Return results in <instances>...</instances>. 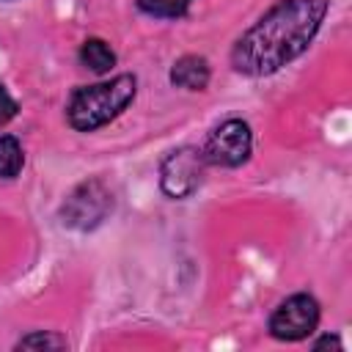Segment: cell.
I'll return each mask as SVG.
<instances>
[{
	"instance_id": "obj_1",
	"label": "cell",
	"mask_w": 352,
	"mask_h": 352,
	"mask_svg": "<svg viewBox=\"0 0 352 352\" xmlns=\"http://www.w3.org/2000/svg\"><path fill=\"white\" fill-rule=\"evenodd\" d=\"M330 0H278L231 44V69L242 77H270L314 44Z\"/></svg>"
},
{
	"instance_id": "obj_2",
	"label": "cell",
	"mask_w": 352,
	"mask_h": 352,
	"mask_svg": "<svg viewBox=\"0 0 352 352\" xmlns=\"http://www.w3.org/2000/svg\"><path fill=\"white\" fill-rule=\"evenodd\" d=\"M138 96V77L124 72L110 80L77 85L66 99V124L74 132H96L116 121Z\"/></svg>"
},
{
	"instance_id": "obj_3",
	"label": "cell",
	"mask_w": 352,
	"mask_h": 352,
	"mask_svg": "<svg viewBox=\"0 0 352 352\" xmlns=\"http://www.w3.org/2000/svg\"><path fill=\"white\" fill-rule=\"evenodd\" d=\"M113 206H116L113 190L99 176H91L66 192V198L58 209V220L69 231L91 234L99 226H104V220L113 214Z\"/></svg>"
},
{
	"instance_id": "obj_4",
	"label": "cell",
	"mask_w": 352,
	"mask_h": 352,
	"mask_svg": "<svg viewBox=\"0 0 352 352\" xmlns=\"http://www.w3.org/2000/svg\"><path fill=\"white\" fill-rule=\"evenodd\" d=\"M319 322H322L319 300L308 292H294L272 308V314L267 319V330L275 341L294 344V341L311 338L316 333Z\"/></svg>"
},
{
	"instance_id": "obj_5",
	"label": "cell",
	"mask_w": 352,
	"mask_h": 352,
	"mask_svg": "<svg viewBox=\"0 0 352 352\" xmlns=\"http://www.w3.org/2000/svg\"><path fill=\"white\" fill-rule=\"evenodd\" d=\"M201 146H176L160 160V190L170 201H187L198 192L206 173Z\"/></svg>"
},
{
	"instance_id": "obj_6",
	"label": "cell",
	"mask_w": 352,
	"mask_h": 352,
	"mask_svg": "<svg viewBox=\"0 0 352 352\" xmlns=\"http://www.w3.org/2000/svg\"><path fill=\"white\" fill-rule=\"evenodd\" d=\"M209 168H239L253 154V129L245 118H226L209 129L201 143Z\"/></svg>"
},
{
	"instance_id": "obj_7",
	"label": "cell",
	"mask_w": 352,
	"mask_h": 352,
	"mask_svg": "<svg viewBox=\"0 0 352 352\" xmlns=\"http://www.w3.org/2000/svg\"><path fill=\"white\" fill-rule=\"evenodd\" d=\"M168 80L173 88H182V91H206V85L212 80V66L204 55L187 52V55L173 60Z\"/></svg>"
},
{
	"instance_id": "obj_8",
	"label": "cell",
	"mask_w": 352,
	"mask_h": 352,
	"mask_svg": "<svg viewBox=\"0 0 352 352\" xmlns=\"http://www.w3.org/2000/svg\"><path fill=\"white\" fill-rule=\"evenodd\" d=\"M77 60H80L82 69H88V72H94V74L102 77V74H107V72L118 63V55H116V50H113L104 38L91 36V38H85V41L80 44Z\"/></svg>"
},
{
	"instance_id": "obj_9",
	"label": "cell",
	"mask_w": 352,
	"mask_h": 352,
	"mask_svg": "<svg viewBox=\"0 0 352 352\" xmlns=\"http://www.w3.org/2000/svg\"><path fill=\"white\" fill-rule=\"evenodd\" d=\"M22 168H25V151L19 138L0 132V179L11 182L22 173Z\"/></svg>"
},
{
	"instance_id": "obj_10",
	"label": "cell",
	"mask_w": 352,
	"mask_h": 352,
	"mask_svg": "<svg viewBox=\"0 0 352 352\" xmlns=\"http://www.w3.org/2000/svg\"><path fill=\"white\" fill-rule=\"evenodd\" d=\"M135 6L151 19H182L187 16L192 0H135Z\"/></svg>"
},
{
	"instance_id": "obj_11",
	"label": "cell",
	"mask_w": 352,
	"mask_h": 352,
	"mask_svg": "<svg viewBox=\"0 0 352 352\" xmlns=\"http://www.w3.org/2000/svg\"><path fill=\"white\" fill-rule=\"evenodd\" d=\"M66 346L69 341L52 330H33L14 344V349H66Z\"/></svg>"
},
{
	"instance_id": "obj_12",
	"label": "cell",
	"mask_w": 352,
	"mask_h": 352,
	"mask_svg": "<svg viewBox=\"0 0 352 352\" xmlns=\"http://www.w3.org/2000/svg\"><path fill=\"white\" fill-rule=\"evenodd\" d=\"M16 113H19V104H16V99L8 94V88L0 82V126H6L8 121H14L16 118Z\"/></svg>"
},
{
	"instance_id": "obj_13",
	"label": "cell",
	"mask_w": 352,
	"mask_h": 352,
	"mask_svg": "<svg viewBox=\"0 0 352 352\" xmlns=\"http://www.w3.org/2000/svg\"><path fill=\"white\" fill-rule=\"evenodd\" d=\"M314 349H324V346H333V349H341V338L336 336V333H324L322 338H316L314 344H311Z\"/></svg>"
}]
</instances>
